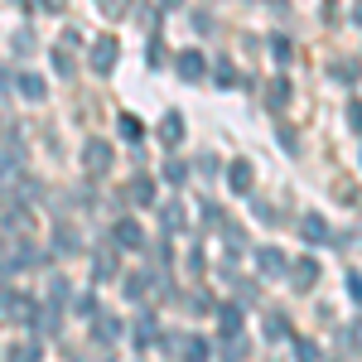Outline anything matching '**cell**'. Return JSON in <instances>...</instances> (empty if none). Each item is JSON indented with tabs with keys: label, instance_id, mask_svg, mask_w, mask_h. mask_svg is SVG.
Wrapping results in <instances>:
<instances>
[{
	"label": "cell",
	"instance_id": "6da1fadb",
	"mask_svg": "<svg viewBox=\"0 0 362 362\" xmlns=\"http://www.w3.org/2000/svg\"><path fill=\"white\" fill-rule=\"evenodd\" d=\"M34 314L39 309H34V300H29L25 290H5L0 295V319L5 324H34Z\"/></svg>",
	"mask_w": 362,
	"mask_h": 362
},
{
	"label": "cell",
	"instance_id": "7a4b0ae2",
	"mask_svg": "<svg viewBox=\"0 0 362 362\" xmlns=\"http://www.w3.org/2000/svg\"><path fill=\"white\" fill-rule=\"evenodd\" d=\"M83 169L92 179H102L112 169V140H83Z\"/></svg>",
	"mask_w": 362,
	"mask_h": 362
},
{
	"label": "cell",
	"instance_id": "3957f363",
	"mask_svg": "<svg viewBox=\"0 0 362 362\" xmlns=\"http://www.w3.org/2000/svg\"><path fill=\"white\" fill-rule=\"evenodd\" d=\"M174 73H179L184 83H203V78H208V58L198 54V49H184V54L174 58Z\"/></svg>",
	"mask_w": 362,
	"mask_h": 362
},
{
	"label": "cell",
	"instance_id": "277c9868",
	"mask_svg": "<svg viewBox=\"0 0 362 362\" xmlns=\"http://www.w3.org/2000/svg\"><path fill=\"white\" fill-rule=\"evenodd\" d=\"M116 58H121V44H116L112 34H107V39H97V44H92V73H102V78L116 73Z\"/></svg>",
	"mask_w": 362,
	"mask_h": 362
},
{
	"label": "cell",
	"instance_id": "5b68a950",
	"mask_svg": "<svg viewBox=\"0 0 362 362\" xmlns=\"http://www.w3.org/2000/svg\"><path fill=\"white\" fill-rule=\"evenodd\" d=\"M290 285H295L300 295L314 290V285H319V261H314V256H300V261L290 266Z\"/></svg>",
	"mask_w": 362,
	"mask_h": 362
},
{
	"label": "cell",
	"instance_id": "8992f818",
	"mask_svg": "<svg viewBox=\"0 0 362 362\" xmlns=\"http://www.w3.org/2000/svg\"><path fill=\"white\" fill-rule=\"evenodd\" d=\"M256 271H261V276H285L290 261H285V251H280V247H261V251H256Z\"/></svg>",
	"mask_w": 362,
	"mask_h": 362
},
{
	"label": "cell",
	"instance_id": "52a82bcc",
	"mask_svg": "<svg viewBox=\"0 0 362 362\" xmlns=\"http://www.w3.org/2000/svg\"><path fill=\"white\" fill-rule=\"evenodd\" d=\"M174 348H179V358H184V362H208V343H203L198 334H179V338H174Z\"/></svg>",
	"mask_w": 362,
	"mask_h": 362
},
{
	"label": "cell",
	"instance_id": "ba28073f",
	"mask_svg": "<svg viewBox=\"0 0 362 362\" xmlns=\"http://www.w3.org/2000/svg\"><path fill=\"white\" fill-rule=\"evenodd\" d=\"M179 140H184V116L165 112V121H160V145L165 150H179Z\"/></svg>",
	"mask_w": 362,
	"mask_h": 362
},
{
	"label": "cell",
	"instance_id": "9c48e42d",
	"mask_svg": "<svg viewBox=\"0 0 362 362\" xmlns=\"http://www.w3.org/2000/svg\"><path fill=\"white\" fill-rule=\"evenodd\" d=\"M242 319H247V314H242V305H232V300H227V305H218V324H223V338H242Z\"/></svg>",
	"mask_w": 362,
	"mask_h": 362
},
{
	"label": "cell",
	"instance_id": "30bf717a",
	"mask_svg": "<svg viewBox=\"0 0 362 362\" xmlns=\"http://www.w3.org/2000/svg\"><path fill=\"white\" fill-rule=\"evenodd\" d=\"M160 343V324H155V314L150 309H140V319H136V348H155Z\"/></svg>",
	"mask_w": 362,
	"mask_h": 362
},
{
	"label": "cell",
	"instance_id": "8fae6325",
	"mask_svg": "<svg viewBox=\"0 0 362 362\" xmlns=\"http://www.w3.org/2000/svg\"><path fill=\"white\" fill-rule=\"evenodd\" d=\"M227 189L232 194H251V160H232L227 165Z\"/></svg>",
	"mask_w": 362,
	"mask_h": 362
},
{
	"label": "cell",
	"instance_id": "7c38bea8",
	"mask_svg": "<svg viewBox=\"0 0 362 362\" xmlns=\"http://www.w3.org/2000/svg\"><path fill=\"white\" fill-rule=\"evenodd\" d=\"M126 203L150 208V203H155V179H145V174H140V179H131V184H126Z\"/></svg>",
	"mask_w": 362,
	"mask_h": 362
},
{
	"label": "cell",
	"instance_id": "4fadbf2b",
	"mask_svg": "<svg viewBox=\"0 0 362 362\" xmlns=\"http://www.w3.org/2000/svg\"><path fill=\"white\" fill-rule=\"evenodd\" d=\"M112 237H116V247H145V232H140V223H131V218H121V223L112 227Z\"/></svg>",
	"mask_w": 362,
	"mask_h": 362
},
{
	"label": "cell",
	"instance_id": "5bb4252c",
	"mask_svg": "<svg viewBox=\"0 0 362 362\" xmlns=\"http://www.w3.org/2000/svg\"><path fill=\"white\" fill-rule=\"evenodd\" d=\"M92 334H97V343H116L121 338V319L116 314H92Z\"/></svg>",
	"mask_w": 362,
	"mask_h": 362
},
{
	"label": "cell",
	"instance_id": "9a60e30c",
	"mask_svg": "<svg viewBox=\"0 0 362 362\" xmlns=\"http://www.w3.org/2000/svg\"><path fill=\"white\" fill-rule=\"evenodd\" d=\"M300 237H305L309 247H314V242H329V223H324V218H314V213H309L305 223H300Z\"/></svg>",
	"mask_w": 362,
	"mask_h": 362
},
{
	"label": "cell",
	"instance_id": "2e32d148",
	"mask_svg": "<svg viewBox=\"0 0 362 362\" xmlns=\"http://www.w3.org/2000/svg\"><path fill=\"white\" fill-rule=\"evenodd\" d=\"M266 338H271V343H285V338H290V319L271 309V314H266Z\"/></svg>",
	"mask_w": 362,
	"mask_h": 362
},
{
	"label": "cell",
	"instance_id": "e0dca14e",
	"mask_svg": "<svg viewBox=\"0 0 362 362\" xmlns=\"http://www.w3.org/2000/svg\"><path fill=\"white\" fill-rule=\"evenodd\" d=\"M160 218H165V232H184V223H189L179 203H165V208H160Z\"/></svg>",
	"mask_w": 362,
	"mask_h": 362
},
{
	"label": "cell",
	"instance_id": "ac0fdd59",
	"mask_svg": "<svg viewBox=\"0 0 362 362\" xmlns=\"http://www.w3.org/2000/svg\"><path fill=\"white\" fill-rule=\"evenodd\" d=\"M285 97H290V83H285V78H276V83L266 87V107H271V112L285 107Z\"/></svg>",
	"mask_w": 362,
	"mask_h": 362
},
{
	"label": "cell",
	"instance_id": "d6986e66",
	"mask_svg": "<svg viewBox=\"0 0 362 362\" xmlns=\"http://www.w3.org/2000/svg\"><path fill=\"white\" fill-rule=\"evenodd\" d=\"M334 78H338V83H358L362 63H358V58H343V63H334Z\"/></svg>",
	"mask_w": 362,
	"mask_h": 362
},
{
	"label": "cell",
	"instance_id": "ffe728a7",
	"mask_svg": "<svg viewBox=\"0 0 362 362\" xmlns=\"http://www.w3.org/2000/svg\"><path fill=\"white\" fill-rule=\"evenodd\" d=\"M20 92H25L29 102H44V78H39V73H25V78H20Z\"/></svg>",
	"mask_w": 362,
	"mask_h": 362
},
{
	"label": "cell",
	"instance_id": "44dd1931",
	"mask_svg": "<svg viewBox=\"0 0 362 362\" xmlns=\"http://www.w3.org/2000/svg\"><path fill=\"white\" fill-rule=\"evenodd\" d=\"M68 295H73V290H68V280H63V276H49V305L63 309V305H68Z\"/></svg>",
	"mask_w": 362,
	"mask_h": 362
},
{
	"label": "cell",
	"instance_id": "7402d4cb",
	"mask_svg": "<svg viewBox=\"0 0 362 362\" xmlns=\"http://www.w3.org/2000/svg\"><path fill=\"white\" fill-rule=\"evenodd\" d=\"M54 247L68 256V251H78V237H73V227L68 223H58V232H54Z\"/></svg>",
	"mask_w": 362,
	"mask_h": 362
},
{
	"label": "cell",
	"instance_id": "603a6c76",
	"mask_svg": "<svg viewBox=\"0 0 362 362\" xmlns=\"http://www.w3.org/2000/svg\"><path fill=\"white\" fill-rule=\"evenodd\" d=\"M121 136H126V140H131V145H136V140L145 136V126H140V121H136V116H131V112H121Z\"/></svg>",
	"mask_w": 362,
	"mask_h": 362
},
{
	"label": "cell",
	"instance_id": "cb8c5ba5",
	"mask_svg": "<svg viewBox=\"0 0 362 362\" xmlns=\"http://www.w3.org/2000/svg\"><path fill=\"white\" fill-rule=\"evenodd\" d=\"M150 290V276H126V300H145Z\"/></svg>",
	"mask_w": 362,
	"mask_h": 362
},
{
	"label": "cell",
	"instance_id": "d4e9b609",
	"mask_svg": "<svg viewBox=\"0 0 362 362\" xmlns=\"http://www.w3.org/2000/svg\"><path fill=\"white\" fill-rule=\"evenodd\" d=\"M213 78H218V87H237V83H242L232 63H218V68H213Z\"/></svg>",
	"mask_w": 362,
	"mask_h": 362
},
{
	"label": "cell",
	"instance_id": "484cf974",
	"mask_svg": "<svg viewBox=\"0 0 362 362\" xmlns=\"http://www.w3.org/2000/svg\"><path fill=\"white\" fill-rule=\"evenodd\" d=\"M189 309H194V314H218V305H213V295H208V290H198L194 300H189Z\"/></svg>",
	"mask_w": 362,
	"mask_h": 362
},
{
	"label": "cell",
	"instance_id": "4316f807",
	"mask_svg": "<svg viewBox=\"0 0 362 362\" xmlns=\"http://www.w3.org/2000/svg\"><path fill=\"white\" fill-rule=\"evenodd\" d=\"M97 5H102V15H112V20L131 15V0H97Z\"/></svg>",
	"mask_w": 362,
	"mask_h": 362
},
{
	"label": "cell",
	"instance_id": "83f0119b",
	"mask_svg": "<svg viewBox=\"0 0 362 362\" xmlns=\"http://www.w3.org/2000/svg\"><path fill=\"white\" fill-rule=\"evenodd\" d=\"M169 63V49H165V39H150V68H165Z\"/></svg>",
	"mask_w": 362,
	"mask_h": 362
},
{
	"label": "cell",
	"instance_id": "f1b7e54d",
	"mask_svg": "<svg viewBox=\"0 0 362 362\" xmlns=\"http://www.w3.org/2000/svg\"><path fill=\"white\" fill-rule=\"evenodd\" d=\"M184 174H189L184 160H169V165H165V184H184Z\"/></svg>",
	"mask_w": 362,
	"mask_h": 362
},
{
	"label": "cell",
	"instance_id": "f546056e",
	"mask_svg": "<svg viewBox=\"0 0 362 362\" xmlns=\"http://www.w3.org/2000/svg\"><path fill=\"white\" fill-rule=\"evenodd\" d=\"M44 358V353H39V343H25V348H15V353H10V362H39Z\"/></svg>",
	"mask_w": 362,
	"mask_h": 362
},
{
	"label": "cell",
	"instance_id": "4dcf8cb0",
	"mask_svg": "<svg viewBox=\"0 0 362 362\" xmlns=\"http://www.w3.org/2000/svg\"><path fill=\"white\" fill-rule=\"evenodd\" d=\"M97 276H102V280H112V276H116V261H112V251H97Z\"/></svg>",
	"mask_w": 362,
	"mask_h": 362
},
{
	"label": "cell",
	"instance_id": "1f68e13d",
	"mask_svg": "<svg viewBox=\"0 0 362 362\" xmlns=\"http://www.w3.org/2000/svg\"><path fill=\"white\" fill-rule=\"evenodd\" d=\"M73 309H78V314H87V319H92V314H97V300H92V290H83V295H78V300H73Z\"/></svg>",
	"mask_w": 362,
	"mask_h": 362
},
{
	"label": "cell",
	"instance_id": "d6a6232c",
	"mask_svg": "<svg viewBox=\"0 0 362 362\" xmlns=\"http://www.w3.org/2000/svg\"><path fill=\"white\" fill-rule=\"evenodd\" d=\"M348 295H353V305H362V276L358 271H348Z\"/></svg>",
	"mask_w": 362,
	"mask_h": 362
},
{
	"label": "cell",
	"instance_id": "836d02e7",
	"mask_svg": "<svg viewBox=\"0 0 362 362\" xmlns=\"http://www.w3.org/2000/svg\"><path fill=\"white\" fill-rule=\"evenodd\" d=\"M203 266H208V261H203V247H194V251H189V271L203 276Z\"/></svg>",
	"mask_w": 362,
	"mask_h": 362
},
{
	"label": "cell",
	"instance_id": "e575fe53",
	"mask_svg": "<svg viewBox=\"0 0 362 362\" xmlns=\"http://www.w3.org/2000/svg\"><path fill=\"white\" fill-rule=\"evenodd\" d=\"M348 126L362 131V102H348Z\"/></svg>",
	"mask_w": 362,
	"mask_h": 362
},
{
	"label": "cell",
	"instance_id": "d590c367",
	"mask_svg": "<svg viewBox=\"0 0 362 362\" xmlns=\"http://www.w3.org/2000/svg\"><path fill=\"white\" fill-rule=\"evenodd\" d=\"M300 362H319V348H314L309 338H300Z\"/></svg>",
	"mask_w": 362,
	"mask_h": 362
},
{
	"label": "cell",
	"instance_id": "8d00e7d4",
	"mask_svg": "<svg viewBox=\"0 0 362 362\" xmlns=\"http://www.w3.org/2000/svg\"><path fill=\"white\" fill-rule=\"evenodd\" d=\"M348 343H353V353H362V319L353 324V329H348Z\"/></svg>",
	"mask_w": 362,
	"mask_h": 362
},
{
	"label": "cell",
	"instance_id": "74e56055",
	"mask_svg": "<svg viewBox=\"0 0 362 362\" xmlns=\"http://www.w3.org/2000/svg\"><path fill=\"white\" fill-rule=\"evenodd\" d=\"M198 174H218V160L213 155H198Z\"/></svg>",
	"mask_w": 362,
	"mask_h": 362
},
{
	"label": "cell",
	"instance_id": "f35d334b",
	"mask_svg": "<svg viewBox=\"0 0 362 362\" xmlns=\"http://www.w3.org/2000/svg\"><path fill=\"white\" fill-rule=\"evenodd\" d=\"M338 198L343 203H358V184H338Z\"/></svg>",
	"mask_w": 362,
	"mask_h": 362
},
{
	"label": "cell",
	"instance_id": "ab89813d",
	"mask_svg": "<svg viewBox=\"0 0 362 362\" xmlns=\"http://www.w3.org/2000/svg\"><path fill=\"white\" fill-rule=\"evenodd\" d=\"M271 54H276V58H290V39H271Z\"/></svg>",
	"mask_w": 362,
	"mask_h": 362
},
{
	"label": "cell",
	"instance_id": "60d3db41",
	"mask_svg": "<svg viewBox=\"0 0 362 362\" xmlns=\"http://www.w3.org/2000/svg\"><path fill=\"white\" fill-rule=\"evenodd\" d=\"M63 5H68V0H44V10H63Z\"/></svg>",
	"mask_w": 362,
	"mask_h": 362
},
{
	"label": "cell",
	"instance_id": "b9f144b4",
	"mask_svg": "<svg viewBox=\"0 0 362 362\" xmlns=\"http://www.w3.org/2000/svg\"><path fill=\"white\" fill-rule=\"evenodd\" d=\"M353 20H358V25H362V0H353Z\"/></svg>",
	"mask_w": 362,
	"mask_h": 362
},
{
	"label": "cell",
	"instance_id": "7bdbcfd3",
	"mask_svg": "<svg viewBox=\"0 0 362 362\" xmlns=\"http://www.w3.org/2000/svg\"><path fill=\"white\" fill-rule=\"evenodd\" d=\"M160 5H165V10H179V5H184V0H160Z\"/></svg>",
	"mask_w": 362,
	"mask_h": 362
},
{
	"label": "cell",
	"instance_id": "ee69618b",
	"mask_svg": "<svg viewBox=\"0 0 362 362\" xmlns=\"http://www.w3.org/2000/svg\"><path fill=\"white\" fill-rule=\"evenodd\" d=\"M276 5H280V0H276Z\"/></svg>",
	"mask_w": 362,
	"mask_h": 362
}]
</instances>
